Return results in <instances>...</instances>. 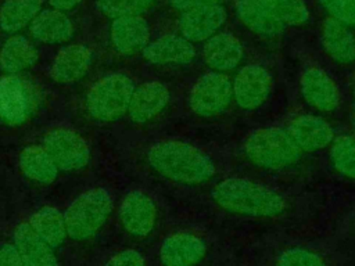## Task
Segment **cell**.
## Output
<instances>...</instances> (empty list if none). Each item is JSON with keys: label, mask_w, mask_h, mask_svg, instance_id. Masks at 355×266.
Wrapping results in <instances>:
<instances>
[{"label": "cell", "mask_w": 355, "mask_h": 266, "mask_svg": "<svg viewBox=\"0 0 355 266\" xmlns=\"http://www.w3.org/2000/svg\"><path fill=\"white\" fill-rule=\"evenodd\" d=\"M154 0H96L97 8L110 18L141 15Z\"/></svg>", "instance_id": "30"}, {"label": "cell", "mask_w": 355, "mask_h": 266, "mask_svg": "<svg viewBox=\"0 0 355 266\" xmlns=\"http://www.w3.org/2000/svg\"><path fill=\"white\" fill-rule=\"evenodd\" d=\"M244 151L254 165L272 170L294 165L302 154L283 127H261L254 130L245 139Z\"/></svg>", "instance_id": "3"}, {"label": "cell", "mask_w": 355, "mask_h": 266, "mask_svg": "<svg viewBox=\"0 0 355 266\" xmlns=\"http://www.w3.org/2000/svg\"><path fill=\"white\" fill-rule=\"evenodd\" d=\"M277 17L288 26H302L308 22L309 12L305 0H263Z\"/></svg>", "instance_id": "29"}, {"label": "cell", "mask_w": 355, "mask_h": 266, "mask_svg": "<svg viewBox=\"0 0 355 266\" xmlns=\"http://www.w3.org/2000/svg\"><path fill=\"white\" fill-rule=\"evenodd\" d=\"M146 61L157 65H182L189 64L196 57V48L191 42L182 35H164L150 42L143 50Z\"/></svg>", "instance_id": "16"}, {"label": "cell", "mask_w": 355, "mask_h": 266, "mask_svg": "<svg viewBox=\"0 0 355 266\" xmlns=\"http://www.w3.org/2000/svg\"><path fill=\"white\" fill-rule=\"evenodd\" d=\"M207 251L205 241L189 231H178L168 236L159 248V259L164 266H194Z\"/></svg>", "instance_id": "13"}, {"label": "cell", "mask_w": 355, "mask_h": 266, "mask_svg": "<svg viewBox=\"0 0 355 266\" xmlns=\"http://www.w3.org/2000/svg\"><path fill=\"white\" fill-rule=\"evenodd\" d=\"M286 130L302 152L323 150L334 140V130L331 125L315 115L295 116Z\"/></svg>", "instance_id": "12"}, {"label": "cell", "mask_w": 355, "mask_h": 266, "mask_svg": "<svg viewBox=\"0 0 355 266\" xmlns=\"http://www.w3.org/2000/svg\"><path fill=\"white\" fill-rule=\"evenodd\" d=\"M35 86L22 76L7 75L0 79V119L17 126L26 122L37 107Z\"/></svg>", "instance_id": "6"}, {"label": "cell", "mask_w": 355, "mask_h": 266, "mask_svg": "<svg viewBox=\"0 0 355 266\" xmlns=\"http://www.w3.org/2000/svg\"><path fill=\"white\" fill-rule=\"evenodd\" d=\"M211 195L220 208L232 213L275 218L286 211V201L277 191L243 177L222 180Z\"/></svg>", "instance_id": "2"}, {"label": "cell", "mask_w": 355, "mask_h": 266, "mask_svg": "<svg viewBox=\"0 0 355 266\" xmlns=\"http://www.w3.org/2000/svg\"><path fill=\"white\" fill-rule=\"evenodd\" d=\"M92 64V50L85 44H69L58 51L50 78L58 83H72L85 76Z\"/></svg>", "instance_id": "20"}, {"label": "cell", "mask_w": 355, "mask_h": 266, "mask_svg": "<svg viewBox=\"0 0 355 266\" xmlns=\"http://www.w3.org/2000/svg\"><path fill=\"white\" fill-rule=\"evenodd\" d=\"M123 229L135 237L148 236L157 220V206L146 193L135 190L125 195L119 206Z\"/></svg>", "instance_id": "11"}, {"label": "cell", "mask_w": 355, "mask_h": 266, "mask_svg": "<svg viewBox=\"0 0 355 266\" xmlns=\"http://www.w3.org/2000/svg\"><path fill=\"white\" fill-rule=\"evenodd\" d=\"M236 14L250 30L263 39L277 37L286 28L283 21L263 0H237Z\"/></svg>", "instance_id": "15"}, {"label": "cell", "mask_w": 355, "mask_h": 266, "mask_svg": "<svg viewBox=\"0 0 355 266\" xmlns=\"http://www.w3.org/2000/svg\"><path fill=\"white\" fill-rule=\"evenodd\" d=\"M111 209L112 197L105 188L96 187L82 193L64 213L67 236L76 241L94 236L105 223Z\"/></svg>", "instance_id": "4"}, {"label": "cell", "mask_w": 355, "mask_h": 266, "mask_svg": "<svg viewBox=\"0 0 355 266\" xmlns=\"http://www.w3.org/2000/svg\"><path fill=\"white\" fill-rule=\"evenodd\" d=\"M28 223L53 248L61 245L67 237L65 219L57 208L43 206L31 216Z\"/></svg>", "instance_id": "26"}, {"label": "cell", "mask_w": 355, "mask_h": 266, "mask_svg": "<svg viewBox=\"0 0 355 266\" xmlns=\"http://www.w3.org/2000/svg\"><path fill=\"white\" fill-rule=\"evenodd\" d=\"M330 18L344 25H355V0H319Z\"/></svg>", "instance_id": "32"}, {"label": "cell", "mask_w": 355, "mask_h": 266, "mask_svg": "<svg viewBox=\"0 0 355 266\" xmlns=\"http://www.w3.org/2000/svg\"><path fill=\"white\" fill-rule=\"evenodd\" d=\"M233 97L230 79L220 72L201 75L189 96L190 109L200 116H215L227 109Z\"/></svg>", "instance_id": "7"}, {"label": "cell", "mask_w": 355, "mask_h": 266, "mask_svg": "<svg viewBox=\"0 0 355 266\" xmlns=\"http://www.w3.org/2000/svg\"><path fill=\"white\" fill-rule=\"evenodd\" d=\"M0 266H24L14 244L3 242L0 245Z\"/></svg>", "instance_id": "34"}, {"label": "cell", "mask_w": 355, "mask_h": 266, "mask_svg": "<svg viewBox=\"0 0 355 266\" xmlns=\"http://www.w3.org/2000/svg\"><path fill=\"white\" fill-rule=\"evenodd\" d=\"M22 173L37 183L49 184L55 180L58 168L43 145H29L19 154Z\"/></svg>", "instance_id": "25"}, {"label": "cell", "mask_w": 355, "mask_h": 266, "mask_svg": "<svg viewBox=\"0 0 355 266\" xmlns=\"http://www.w3.org/2000/svg\"><path fill=\"white\" fill-rule=\"evenodd\" d=\"M80 0H49L50 6L58 11H68L73 8Z\"/></svg>", "instance_id": "36"}, {"label": "cell", "mask_w": 355, "mask_h": 266, "mask_svg": "<svg viewBox=\"0 0 355 266\" xmlns=\"http://www.w3.org/2000/svg\"><path fill=\"white\" fill-rule=\"evenodd\" d=\"M44 150L50 154L57 168L62 170L83 169L90 159V148L85 139L69 127H54L43 137Z\"/></svg>", "instance_id": "8"}, {"label": "cell", "mask_w": 355, "mask_h": 266, "mask_svg": "<svg viewBox=\"0 0 355 266\" xmlns=\"http://www.w3.org/2000/svg\"><path fill=\"white\" fill-rule=\"evenodd\" d=\"M330 159L338 173L355 179V139L351 136H338L331 141Z\"/></svg>", "instance_id": "28"}, {"label": "cell", "mask_w": 355, "mask_h": 266, "mask_svg": "<svg viewBox=\"0 0 355 266\" xmlns=\"http://www.w3.org/2000/svg\"><path fill=\"white\" fill-rule=\"evenodd\" d=\"M277 266H326L323 259L304 248H290L284 251L279 259Z\"/></svg>", "instance_id": "31"}, {"label": "cell", "mask_w": 355, "mask_h": 266, "mask_svg": "<svg viewBox=\"0 0 355 266\" xmlns=\"http://www.w3.org/2000/svg\"><path fill=\"white\" fill-rule=\"evenodd\" d=\"M133 90V80L128 75H105L89 89L86 109L97 121H115L128 112Z\"/></svg>", "instance_id": "5"}, {"label": "cell", "mask_w": 355, "mask_h": 266, "mask_svg": "<svg viewBox=\"0 0 355 266\" xmlns=\"http://www.w3.org/2000/svg\"><path fill=\"white\" fill-rule=\"evenodd\" d=\"M147 161L161 176L180 184H201L215 173V165L205 152L179 140L155 143L147 152Z\"/></svg>", "instance_id": "1"}, {"label": "cell", "mask_w": 355, "mask_h": 266, "mask_svg": "<svg viewBox=\"0 0 355 266\" xmlns=\"http://www.w3.org/2000/svg\"><path fill=\"white\" fill-rule=\"evenodd\" d=\"M219 0H169V4L179 11H184L190 7L194 6H201V4H216Z\"/></svg>", "instance_id": "35"}, {"label": "cell", "mask_w": 355, "mask_h": 266, "mask_svg": "<svg viewBox=\"0 0 355 266\" xmlns=\"http://www.w3.org/2000/svg\"><path fill=\"white\" fill-rule=\"evenodd\" d=\"M243 46L240 40L229 33H215L205 40L202 58L208 66L215 71H230L236 68L243 58Z\"/></svg>", "instance_id": "21"}, {"label": "cell", "mask_w": 355, "mask_h": 266, "mask_svg": "<svg viewBox=\"0 0 355 266\" xmlns=\"http://www.w3.org/2000/svg\"><path fill=\"white\" fill-rule=\"evenodd\" d=\"M322 46L327 55L338 64L355 61V36L347 25L326 18L322 26Z\"/></svg>", "instance_id": "22"}, {"label": "cell", "mask_w": 355, "mask_h": 266, "mask_svg": "<svg viewBox=\"0 0 355 266\" xmlns=\"http://www.w3.org/2000/svg\"><path fill=\"white\" fill-rule=\"evenodd\" d=\"M169 90L161 82H146L135 87L128 114L136 123H146L155 118L168 104Z\"/></svg>", "instance_id": "17"}, {"label": "cell", "mask_w": 355, "mask_h": 266, "mask_svg": "<svg viewBox=\"0 0 355 266\" xmlns=\"http://www.w3.org/2000/svg\"><path fill=\"white\" fill-rule=\"evenodd\" d=\"M105 266H146L144 258L136 249H123L115 254Z\"/></svg>", "instance_id": "33"}, {"label": "cell", "mask_w": 355, "mask_h": 266, "mask_svg": "<svg viewBox=\"0 0 355 266\" xmlns=\"http://www.w3.org/2000/svg\"><path fill=\"white\" fill-rule=\"evenodd\" d=\"M36 47L21 35L11 36L3 44L0 51V68L10 73L15 75L31 68L37 61Z\"/></svg>", "instance_id": "24"}, {"label": "cell", "mask_w": 355, "mask_h": 266, "mask_svg": "<svg viewBox=\"0 0 355 266\" xmlns=\"http://www.w3.org/2000/svg\"><path fill=\"white\" fill-rule=\"evenodd\" d=\"M150 26L141 15L115 18L111 24V42L122 54H133L148 44Z\"/></svg>", "instance_id": "19"}, {"label": "cell", "mask_w": 355, "mask_h": 266, "mask_svg": "<svg viewBox=\"0 0 355 266\" xmlns=\"http://www.w3.org/2000/svg\"><path fill=\"white\" fill-rule=\"evenodd\" d=\"M273 86L269 71L258 64L243 66L233 82V97L243 109H255L268 98Z\"/></svg>", "instance_id": "9"}, {"label": "cell", "mask_w": 355, "mask_h": 266, "mask_svg": "<svg viewBox=\"0 0 355 266\" xmlns=\"http://www.w3.org/2000/svg\"><path fill=\"white\" fill-rule=\"evenodd\" d=\"M32 36L43 43H62L72 37L73 26L71 19L55 8L40 11L31 22Z\"/></svg>", "instance_id": "23"}, {"label": "cell", "mask_w": 355, "mask_h": 266, "mask_svg": "<svg viewBox=\"0 0 355 266\" xmlns=\"http://www.w3.org/2000/svg\"><path fill=\"white\" fill-rule=\"evenodd\" d=\"M42 0H4L0 7V28L14 33L21 30L40 12Z\"/></svg>", "instance_id": "27"}, {"label": "cell", "mask_w": 355, "mask_h": 266, "mask_svg": "<svg viewBox=\"0 0 355 266\" xmlns=\"http://www.w3.org/2000/svg\"><path fill=\"white\" fill-rule=\"evenodd\" d=\"M226 21V11L222 6L201 4L182 11L178 26L180 35L191 43L204 42L214 36Z\"/></svg>", "instance_id": "10"}, {"label": "cell", "mask_w": 355, "mask_h": 266, "mask_svg": "<svg viewBox=\"0 0 355 266\" xmlns=\"http://www.w3.org/2000/svg\"><path fill=\"white\" fill-rule=\"evenodd\" d=\"M14 247L24 266H58L53 247L39 237L28 222L15 229Z\"/></svg>", "instance_id": "18"}, {"label": "cell", "mask_w": 355, "mask_h": 266, "mask_svg": "<svg viewBox=\"0 0 355 266\" xmlns=\"http://www.w3.org/2000/svg\"><path fill=\"white\" fill-rule=\"evenodd\" d=\"M304 100L318 111L330 112L337 108L340 94L333 79L319 66H308L301 75Z\"/></svg>", "instance_id": "14"}]
</instances>
